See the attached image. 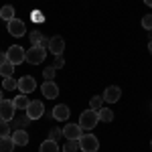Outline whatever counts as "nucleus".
<instances>
[{
  "instance_id": "1",
  "label": "nucleus",
  "mask_w": 152,
  "mask_h": 152,
  "mask_svg": "<svg viewBox=\"0 0 152 152\" xmlns=\"http://www.w3.org/2000/svg\"><path fill=\"white\" fill-rule=\"evenodd\" d=\"M97 122H99L97 110H85V112H81V116H79V126H81V130H94L97 126Z\"/></svg>"
},
{
  "instance_id": "2",
  "label": "nucleus",
  "mask_w": 152,
  "mask_h": 152,
  "mask_svg": "<svg viewBox=\"0 0 152 152\" xmlns=\"http://www.w3.org/2000/svg\"><path fill=\"white\" fill-rule=\"evenodd\" d=\"M45 57H47V49L41 47V45H33V47L26 51V63H31V65L43 63Z\"/></svg>"
},
{
  "instance_id": "3",
  "label": "nucleus",
  "mask_w": 152,
  "mask_h": 152,
  "mask_svg": "<svg viewBox=\"0 0 152 152\" xmlns=\"http://www.w3.org/2000/svg\"><path fill=\"white\" fill-rule=\"evenodd\" d=\"M6 59L10 61L12 65H20L23 61H26V51L23 47H18V45H12L6 51Z\"/></svg>"
},
{
  "instance_id": "4",
  "label": "nucleus",
  "mask_w": 152,
  "mask_h": 152,
  "mask_svg": "<svg viewBox=\"0 0 152 152\" xmlns=\"http://www.w3.org/2000/svg\"><path fill=\"white\" fill-rule=\"evenodd\" d=\"M79 148L83 152H97L99 150V140L95 138L94 134H83L79 138Z\"/></svg>"
},
{
  "instance_id": "5",
  "label": "nucleus",
  "mask_w": 152,
  "mask_h": 152,
  "mask_svg": "<svg viewBox=\"0 0 152 152\" xmlns=\"http://www.w3.org/2000/svg\"><path fill=\"white\" fill-rule=\"evenodd\" d=\"M14 114H16L14 102H12V99H2V102H0V118L6 120V122H12V120H14Z\"/></svg>"
},
{
  "instance_id": "6",
  "label": "nucleus",
  "mask_w": 152,
  "mask_h": 152,
  "mask_svg": "<svg viewBox=\"0 0 152 152\" xmlns=\"http://www.w3.org/2000/svg\"><path fill=\"white\" fill-rule=\"evenodd\" d=\"M83 136V130L79 124H67L63 126V138L65 140H79Z\"/></svg>"
},
{
  "instance_id": "7",
  "label": "nucleus",
  "mask_w": 152,
  "mask_h": 152,
  "mask_svg": "<svg viewBox=\"0 0 152 152\" xmlns=\"http://www.w3.org/2000/svg\"><path fill=\"white\" fill-rule=\"evenodd\" d=\"M35 87H37V81L33 75H24V77L18 79V91L20 94H24V95L31 94V91H35Z\"/></svg>"
},
{
  "instance_id": "8",
  "label": "nucleus",
  "mask_w": 152,
  "mask_h": 152,
  "mask_svg": "<svg viewBox=\"0 0 152 152\" xmlns=\"http://www.w3.org/2000/svg\"><path fill=\"white\" fill-rule=\"evenodd\" d=\"M24 114L31 118V120H39V118L45 114V105L41 104V102H31L28 107L24 110Z\"/></svg>"
},
{
  "instance_id": "9",
  "label": "nucleus",
  "mask_w": 152,
  "mask_h": 152,
  "mask_svg": "<svg viewBox=\"0 0 152 152\" xmlns=\"http://www.w3.org/2000/svg\"><path fill=\"white\" fill-rule=\"evenodd\" d=\"M8 33L12 37H23L26 33V24L20 20V18H12L10 23H8Z\"/></svg>"
},
{
  "instance_id": "10",
  "label": "nucleus",
  "mask_w": 152,
  "mask_h": 152,
  "mask_svg": "<svg viewBox=\"0 0 152 152\" xmlns=\"http://www.w3.org/2000/svg\"><path fill=\"white\" fill-rule=\"evenodd\" d=\"M49 51L57 57V55H63V51H65V41H63V37H51V43H49Z\"/></svg>"
},
{
  "instance_id": "11",
  "label": "nucleus",
  "mask_w": 152,
  "mask_h": 152,
  "mask_svg": "<svg viewBox=\"0 0 152 152\" xmlns=\"http://www.w3.org/2000/svg\"><path fill=\"white\" fill-rule=\"evenodd\" d=\"M51 116L55 118V120H59V122H67V120H69V116H71V110L65 104H59V105H55V107H53Z\"/></svg>"
},
{
  "instance_id": "12",
  "label": "nucleus",
  "mask_w": 152,
  "mask_h": 152,
  "mask_svg": "<svg viewBox=\"0 0 152 152\" xmlns=\"http://www.w3.org/2000/svg\"><path fill=\"white\" fill-rule=\"evenodd\" d=\"M41 91H43V95H45L47 99H55L59 95V85L55 81H45L41 85Z\"/></svg>"
},
{
  "instance_id": "13",
  "label": "nucleus",
  "mask_w": 152,
  "mask_h": 152,
  "mask_svg": "<svg viewBox=\"0 0 152 152\" xmlns=\"http://www.w3.org/2000/svg\"><path fill=\"white\" fill-rule=\"evenodd\" d=\"M120 95H122L120 87L110 85V87H105V91H104V102H107V104H116V102H120Z\"/></svg>"
},
{
  "instance_id": "14",
  "label": "nucleus",
  "mask_w": 152,
  "mask_h": 152,
  "mask_svg": "<svg viewBox=\"0 0 152 152\" xmlns=\"http://www.w3.org/2000/svg\"><path fill=\"white\" fill-rule=\"evenodd\" d=\"M12 140L16 146H26L28 144V134H26V130H14L12 132Z\"/></svg>"
},
{
  "instance_id": "15",
  "label": "nucleus",
  "mask_w": 152,
  "mask_h": 152,
  "mask_svg": "<svg viewBox=\"0 0 152 152\" xmlns=\"http://www.w3.org/2000/svg\"><path fill=\"white\" fill-rule=\"evenodd\" d=\"M28 122H31V118L26 116V114H24V116H14V120H12L10 124V128H14V130H24V126H28Z\"/></svg>"
},
{
  "instance_id": "16",
  "label": "nucleus",
  "mask_w": 152,
  "mask_h": 152,
  "mask_svg": "<svg viewBox=\"0 0 152 152\" xmlns=\"http://www.w3.org/2000/svg\"><path fill=\"white\" fill-rule=\"evenodd\" d=\"M39 152H59V146H57V140H51V138H47V140L41 144V148H39Z\"/></svg>"
},
{
  "instance_id": "17",
  "label": "nucleus",
  "mask_w": 152,
  "mask_h": 152,
  "mask_svg": "<svg viewBox=\"0 0 152 152\" xmlns=\"http://www.w3.org/2000/svg\"><path fill=\"white\" fill-rule=\"evenodd\" d=\"M12 102H14V107H16V110H23V112L28 107V104H31V102H28V97H26L24 94H18Z\"/></svg>"
},
{
  "instance_id": "18",
  "label": "nucleus",
  "mask_w": 152,
  "mask_h": 152,
  "mask_svg": "<svg viewBox=\"0 0 152 152\" xmlns=\"http://www.w3.org/2000/svg\"><path fill=\"white\" fill-rule=\"evenodd\" d=\"M0 18L6 20V23H10L12 18H16V16H14V6H10V4H8V6H2V8H0Z\"/></svg>"
},
{
  "instance_id": "19",
  "label": "nucleus",
  "mask_w": 152,
  "mask_h": 152,
  "mask_svg": "<svg viewBox=\"0 0 152 152\" xmlns=\"http://www.w3.org/2000/svg\"><path fill=\"white\" fill-rule=\"evenodd\" d=\"M14 140H12V136L8 138H0V152H12L14 150Z\"/></svg>"
},
{
  "instance_id": "20",
  "label": "nucleus",
  "mask_w": 152,
  "mask_h": 152,
  "mask_svg": "<svg viewBox=\"0 0 152 152\" xmlns=\"http://www.w3.org/2000/svg\"><path fill=\"white\" fill-rule=\"evenodd\" d=\"M14 67H16V65H12L10 61L2 63V65H0V75H2V77H12V73H14Z\"/></svg>"
},
{
  "instance_id": "21",
  "label": "nucleus",
  "mask_w": 152,
  "mask_h": 152,
  "mask_svg": "<svg viewBox=\"0 0 152 152\" xmlns=\"http://www.w3.org/2000/svg\"><path fill=\"white\" fill-rule=\"evenodd\" d=\"M2 87H4L6 91H14V89H18V81H16L14 77H4V79H2Z\"/></svg>"
},
{
  "instance_id": "22",
  "label": "nucleus",
  "mask_w": 152,
  "mask_h": 152,
  "mask_svg": "<svg viewBox=\"0 0 152 152\" xmlns=\"http://www.w3.org/2000/svg\"><path fill=\"white\" fill-rule=\"evenodd\" d=\"M8 136H12L10 134V122H6V120L0 118V138H8Z\"/></svg>"
},
{
  "instance_id": "23",
  "label": "nucleus",
  "mask_w": 152,
  "mask_h": 152,
  "mask_svg": "<svg viewBox=\"0 0 152 152\" xmlns=\"http://www.w3.org/2000/svg\"><path fill=\"white\" fill-rule=\"evenodd\" d=\"M97 114H99V122H112V120H114V112L107 110V107L97 110Z\"/></svg>"
},
{
  "instance_id": "24",
  "label": "nucleus",
  "mask_w": 152,
  "mask_h": 152,
  "mask_svg": "<svg viewBox=\"0 0 152 152\" xmlns=\"http://www.w3.org/2000/svg\"><path fill=\"white\" fill-rule=\"evenodd\" d=\"M79 150V140H67L63 146V152H77Z\"/></svg>"
},
{
  "instance_id": "25",
  "label": "nucleus",
  "mask_w": 152,
  "mask_h": 152,
  "mask_svg": "<svg viewBox=\"0 0 152 152\" xmlns=\"http://www.w3.org/2000/svg\"><path fill=\"white\" fill-rule=\"evenodd\" d=\"M89 105H91V110H102V107H104V97H99V95L91 97Z\"/></svg>"
},
{
  "instance_id": "26",
  "label": "nucleus",
  "mask_w": 152,
  "mask_h": 152,
  "mask_svg": "<svg viewBox=\"0 0 152 152\" xmlns=\"http://www.w3.org/2000/svg\"><path fill=\"white\" fill-rule=\"evenodd\" d=\"M55 67H45V71H43V77H45V81H53L55 79Z\"/></svg>"
},
{
  "instance_id": "27",
  "label": "nucleus",
  "mask_w": 152,
  "mask_h": 152,
  "mask_svg": "<svg viewBox=\"0 0 152 152\" xmlns=\"http://www.w3.org/2000/svg\"><path fill=\"white\" fill-rule=\"evenodd\" d=\"M28 39H31V45H41V39H43V35H41L39 31H33V33L28 35Z\"/></svg>"
},
{
  "instance_id": "28",
  "label": "nucleus",
  "mask_w": 152,
  "mask_h": 152,
  "mask_svg": "<svg viewBox=\"0 0 152 152\" xmlns=\"http://www.w3.org/2000/svg\"><path fill=\"white\" fill-rule=\"evenodd\" d=\"M142 26L146 31H152V14H144L142 16Z\"/></svg>"
},
{
  "instance_id": "29",
  "label": "nucleus",
  "mask_w": 152,
  "mask_h": 152,
  "mask_svg": "<svg viewBox=\"0 0 152 152\" xmlns=\"http://www.w3.org/2000/svg\"><path fill=\"white\" fill-rule=\"evenodd\" d=\"M63 136V130H59V128H51V132H49V138L51 140H59Z\"/></svg>"
},
{
  "instance_id": "30",
  "label": "nucleus",
  "mask_w": 152,
  "mask_h": 152,
  "mask_svg": "<svg viewBox=\"0 0 152 152\" xmlns=\"http://www.w3.org/2000/svg\"><path fill=\"white\" fill-rule=\"evenodd\" d=\"M63 65H65V59H63V55H57V57H55V63H53V67H55V69H61Z\"/></svg>"
},
{
  "instance_id": "31",
  "label": "nucleus",
  "mask_w": 152,
  "mask_h": 152,
  "mask_svg": "<svg viewBox=\"0 0 152 152\" xmlns=\"http://www.w3.org/2000/svg\"><path fill=\"white\" fill-rule=\"evenodd\" d=\"M49 43H51V37H43L41 39V47H45L49 51Z\"/></svg>"
},
{
  "instance_id": "32",
  "label": "nucleus",
  "mask_w": 152,
  "mask_h": 152,
  "mask_svg": "<svg viewBox=\"0 0 152 152\" xmlns=\"http://www.w3.org/2000/svg\"><path fill=\"white\" fill-rule=\"evenodd\" d=\"M6 61H8V59H6V53H2V51H0V65H2V63H6Z\"/></svg>"
},
{
  "instance_id": "33",
  "label": "nucleus",
  "mask_w": 152,
  "mask_h": 152,
  "mask_svg": "<svg viewBox=\"0 0 152 152\" xmlns=\"http://www.w3.org/2000/svg\"><path fill=\"white\" fill-rule=\"evenodd\" d=\"M144 4H146V6H150V8H152V0H144Z\"/></svg>"
},
{
  "instance_id": "34",
  "label": "nucleus",
  "mask_w": 152,
  "mask_h": 152,
  "mask_svg": "<svg viewBox=\"0 0 152 152\" xmlns=\"http://www.w3.org/2000/svg\"><path fill=\"white\" fill-rule=\"evenodd\" d=\"M148 51H150V53H152V41H150V43H148Z\"/></svg>"
},
{
  "instance_id": "35",
  "label": "nucleus",
  "mask_w": 152,
  "mask_h": 152,
  "mask_svg": "<svg viewBox=\"0 0 152 152\" xmlns=\"http://www.w3.org/2000/svg\"><path fill=\"white\" fill-rule=\"evenodd\" d=\"M2 99H4V94H2V89H0V102H2Z\"/></svg>"
},
{
  "instance_id": "36",
  "label": "nucleus",
  "mask_w": 152,
  "mask_h": 152,
  "mask_svg": "<svg viewBox=\"0 0 152 152\" xmlns=\"http://www.w3.org/2000/svg\"><path fill=\"white\" fill-rule=\"evenodd\" d=\"M150 146H152V142H150Z\"/></svg>"
}]
</instances>
